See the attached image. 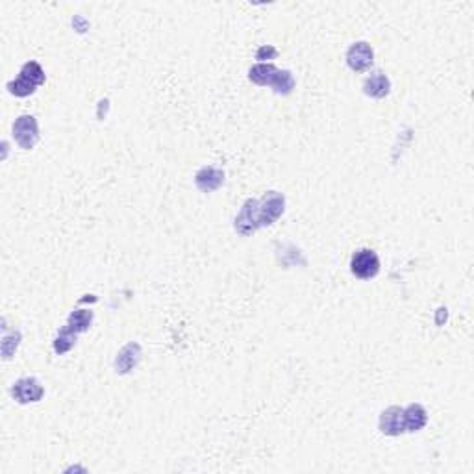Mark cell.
<instances>
[{
	"mask_svg": "<svg viewBox=\"0 0 474 474\" xmlns=\"http://www.w3.org/2000/svg\"><path fill=\"white\" fill-rule=\"evenodd\" d=\"M250 82L256 86H271L274 93L289 95L294 89V78L291 71H280L273 63H256L248 71Z\"/></svg>",
	"mask_w": 474,
	"mask_h": 474,
	"instance_id": "6da1fadb",
	"label": "cell"
},
{
	"mask_svg": "<svg viewBox=\"0 0 474 474\" xmlns=\"http://www.w3.org/2000/svg\"><path fill=\"white\" fill-rule=\"evenodd\" d=\"M351 271L356 278L371 280L380 273V258L372 248L356 250L351 259Z\"/></svg>",
	"mask_w": 474,
	"mask_h": 474,
	"instance_id": "7a4b0ae2",
	"label": "cell"
},
{
	"mask_svg": "<svg viewBox=\"0 0 474 474\" xmlns=\"http://www.w3.org/2000/svg\"><path fill=\"white\" fill-rule=\"evenodd\" d=\"M285 210V196L278 191H269L259 201V226H271Z\"/></svg>",
	"mask_w": 474,
	"mask_h": 474,
	"instance_id": "3957f363",
	"label": "cell"
},
{
	"mask_svg": "<svg viewBox=\"0 0 474 474\" xmlns=\"http://www.w3.org/2000/svg\"><path fill=\"white\" fill-rule=\"evenodd\" d=\"M13 140L25 150H32L39 141V128L34 115H21L13 123Z\"/></svg>",
	"mask_w": 474,
	"mask_h": 474,
	"instance_id": "277c9868",
	"label": "cell"
},
{
	"mask_svg": "<svg viewBox=\"0 0 474 474\" xmlns=\"http://www.w3.org/2000/svg\"><path fill=\"white\" fill-rule=\"evenodd\" d=\"M259 201L258 198H248L243 204L241 212L237 213L236 221H233V228L237 233H241L243 237L252 236L259 226Z\"/></svg>",
	"mask_w": 474,
	"mask_h": 474,
	"instance_id": "5b68a950",
	"label": "cell"
},
{
	"mask_svg": "<svg viewBox=\"0 0 474 474\" xmlns=\"http://www.w3.org/2000/svg\"><path fill=\"white\" fill-rule=\"evenodd\" d=\"M374 63V50L369 43L358 41L346 50V65L356 72H365Z\"/></svg>",
	"mask_w": 474,
	"mask_h": 474,
	"instance_id": "8992f818",
	"label": "cell"
},
{
	"mask_svg": "<svg viewBox=\"0 0 474 474\" xmlns=\"http://www.w3.org/2000/svg\"><path fill=\"white\" fill-rule=\"evenodd\" d=\"M11 395L19 404L39 402L45 395V389L37 378H21L11 387Z\"/></svg>",
	"mask_w": 474,
	"mask_h": 474,
	"instance_id": "52a82bcc",
	"label": "cell"
},
{
	"mask_svg": "<svg viewBox=\"0 0 474 474\" xmlns=\"http://www.w3.org/2000/svg\"><path fill=\"white\" fill-rule=\"evenodd\" d=\"M380 432L386 433V435H393V438L406 432V428H404V407L391 406L381 412Z\"/></svg>",
	"mask_w": 474,
	"mask_h": 474,
	"instance_id": "ba28073f",
	"label": "cell"
},
{
	"mask_svg": "<svg viewBox=\"0 0 474 474\" xmlns=\"http://www.w3.org/2000/svg\"><path fill=\"white\" fill-rule=\"evenodd\" d=\"M195 184L202 193H212L224 184V170L217 167H202L195 175Z\"/></svg>",
	"mask_w": 474,
	"mask_h": 474,
	"instance_id": "9c48e42d",
	"label": "cell"
},
{
	"mask_svg": "<svg viewBox=\"0 0 474 474\" xmlns=\"http://www.w3.org/2000/svg\"><path fill=\"white\" fill-rule=\"evenodd\" d=\"M363 93L371 98H386L391 93V80L387 78L386 72H371V76H367L363 83Z\"/></svg>",
	"mask_w": 474,
	"mask_h": 474,
	"instance_id": "30bf717a",
	"label": "cell"
},
{
	"mask_svg": "<svg viewBox=\"0 0 474 474\" xmlns=\"http://www.w3.org/2000/svg\"><path fill=\"white\" fill-rule=\"evenodd\" d=\"M141 360V346L137 343H128L124 346L123 351L117 354V360H115V369L121 374H126L134 369Z\"/></svg>",
	"mask_w": 474,
	"mask_h": 474,
	"instance_id": "8fae6325",
	"label": "cell"
},
{
	"mask_svg": "<svg viewBox=\"0 0 474 474\" xmlns=\"http://www.w3.org/2000/svg\"><path fill=\"white\" fill-rule=\"evenodd\" d=\"M428 423V413L423 404H409L404 407V428L406 432H419L423 430Z\"/></svg>",
	"mask_w": 474,
	"mask_h": 474,
	"instance_id": "7c38bea8",
	"label": "cell"
},
{
	"mask_svg": "<svg viewBox=\"0 0 474 474\" xmlns=\"http://www.w3.org/2000/svg\"><path fill=\"white\" fill-rule=\"evenodd\" d=\"M93 323V311L91 309H74L69 315L67 328L74 334H82V332L89 330V326Z\"/></svg>",
	"mask_w": 474,
	"mask_h": 474,
	"instance_id": "4fadbf2b",
	"label": "cell"
},
{
	"mask_svg": "<svg viewBox=\"0 0 474 474\" xmlns=\"http://www.w3.org/2000/svg\"><path fill=\"white\" fill-rule=\"evenodd\" d=\"M19 76L25 78V80H28L30 83H34L36 88H39L41 83H45V78H47V76H45V71H43V67L37 62L25 63Z\"/></svg>",
	"mask_w": 474,
	"mask_h": 474,
	"instance_id": "5bb4252c",
	"label": "cell"
},
{
	"mask_svg": "<svg viewBox=\"0 0 474 474\" xmlns=\"http://www.w3.org/2000/svg\"><path fill=\"white\" fill-rule=\"evenodd\" d=\"M74 343H76V334L69 330L67 326H63L60 334H57L56 341H54V351L57 354H65V352H69L74 346Z\"/></svg>",
	"mask_w": 474,
	"mask_h": 474,
	"instance_id": "9a60e30c",
	"label": "cell"
},
{
	"mask_svg": "<svg viewBox=\"0 0 474 474\" xmlns=\"http://www.w3.org/2000/svg\"><path fill=\"white\" fill-rule=\"evenodd\" d=\"M8 91H10L11 95H15V97L22 98V97H28V95L36 93V86L28 82V80H25V78L19 76L17 80L8 83Z\"/></svg>",
	"mask_w": 474,
	"mask_h": 474,
	"instance_id": "2e32d148",
	"label": "cell"
},
{
	"mask_svg": "<svg viewBox=\"0 0 474 474\" xmlns=\"http://www.w3.org/2000/svg\"><path fill=\"white\" fill-rule=\"evenodd\" d=\"M276 56H278V50H276L274 47H271V45H267V47L259 48L258 54H256V60L265 62V60H274Z\"/></svg>",
	"mask_w": 474,
	"mask_h": 474,
	"instance_id": "e0dca14e",
	"label": "cell"
}]
</instances>
